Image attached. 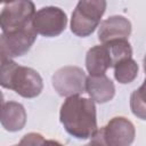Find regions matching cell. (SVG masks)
<instances>
[{
    "label": "cell",
    "instance_id": "obj_1",
    "mask_svg": "<svg viewBox=\"0 0 146 146\" xmlns=\"http://www.w3.org/2000/svg\"><path fill=\"white\" fill-rule=\"evenodd\" d=\"M59 119L65 130L78 139L92 138L98 129L95 100L79 95L65 99L60 107Z\"/></svg>",
    "mask_w": 146,
    "mask_h": 146
},
{
    "label": "cell",
    "instance_id": "obj_2",
    "mask_svg": "<svg viewBox=\"0 0 146 146\" xmlns=\"http://www.w3.org/2000/svg\"><path fill=\"white\" fill-rule=\"evenodd\" d=\"M0 84L24 98L39 96L43 88L42 79L35 70L21 66L13 59H1Z\"/></svg>",
    "mask_w": 146,
    "mask_h": 146
},
{
    "label": "cell",
    "instance_id": "obj_3",
    "mask_svg": "<svg viewBox=\"0 0 146 146\" xmlns=\"http://www.w3.org/2000/svg\"><path fill=\"white\" fill-rule=\"evenodd\" d=\"M106 9V0H79L72 13L71 31L78 36L90 35L100 23Z\"/></svg>",
    "mask_w": 146,
    "mask_h": 146
},
{
    "label": "cell",
    "instance_id": "obj_4",
    "mask_svg": "<svg viewBox=\"0 0 146 146\" xmlns=\"http://www.w3.org/2000/svg\"><path fill=\"white\" fill-rule=\"evenodd\" d=\"M133 139V124L123 116H116L113 117L105 127L97 129L90 143L110 146H127L130 145Z\"/></svg>",
    "mask_w": 146,
    "mask_h": 146
},
{
    "label": "cell",
    "instance_id": "obj_5",
    "mask_svg": "<svg viewBox=\"0 0 146 146\" xmlns=\"http://www.w3.org/2000/svg\"><path fill=\"white\" fill-rule=\"evenodd\" d=\"M36 34L33 24L22 29L2 32L0 39L1 59H11L25 55L34 43Z\"/></svg>",
    "mask_w": 146,
    "mask_h": 146
},
{
    "label": "cell",
    "instance_id": "obj_6",
    "mask_svg": "<svg viewBox=\"0 0 146 146\" xmlns=\"http://www.w3.org/2000/svg\"><path fill=\"white\" fill-rule=\"evenodd\" d=\"M35 7L31 0H15L5 6L0 14L2 32L29 26L33 22Z\"/></svg>",
    "mask_w": 146,
    "mask_h": 146
},
{
    "label": "cell",
    "instance_id": "obj_7",
    "mask_svg": "<svg viewBox=\"0 0 146 146\" xmlns=\"http://www.w3.org/2000/svg\"><path fill=\"white\" fill-rule=\"evenodd\" d=\"M87 76L78 66H65L59 68L52 76V87L59 96L70 97L86 91Z\"/></svg>",
    "mask_w": 146,
    "mask_h": 146
},
{
    "label": "cell",
    "instance_id": "obj_8",
    "mask_svg": "<svg viewBox=\"0 0 146 146\" xmlns=\"http://www.w3.org/2000/svg\"><path fill=\"white\" fill-rule=\"evenodd\" d=\"M33 27L36 33L47 38L59 35L66 27V14L58 7H43L39 9L33 17Z\"/></svg>",
    "mask_w": 146,
    "mask_h": 146
},
{
    "label": "cell",
    "instance_id": "obj_9",
    "mask_svg": "<svg viewBox=\"0 0 146 146\" xmlns=\"http://www.w3.org/2000/svg\"><path fill=\"white\" fill-rule=\"evenodd\" d=\"M131 33V24L123 16H112L103 21L98 27V40L105 43L116 39H128Z\"/></svg>",
    "mask_w": 146,
    "mask_h": 146
},
{
    "label": "cell",
    "instance_id": "obj_10",
    "mask_svg": "<svg viewBox=\"0 0 146 146\" xmlns=\"http://www.w3.org/2000/svg\"><path fill=\"white\" fill-rule=\"evenodd\" d=\"M86 91L89 94L90 98L99 104L110 102L115 94V88L110 78L105 74L90 75L87 78Z\"/></svg>",
    "mask_w": 146,
    "mask_h": 146
},
{
    "label": "cell",
    "instance_id": "obj_11",
    "mask_svg": "<svg viewBox=\"0 0 146 146\" xmlns=\"http://www.w3.org/2000/svg\"><path fill=\"white\" fill-rule=\"evenodd\" d=\"M86 66L90 75H100L113 67L111 55L106 43L90 48L86 56Z\"/></svg>",
    "mask_w": 146,
    "mask_h": 146
},
{
    "label": "cell",
    "instance_id": "obj_12",
    "mask_svg": "<svg viewBox=\"0 0 146 146\" xmlns=\"http://www.w3.org/2000/svg\"><path fill=\"white\" fill-rule=\"evenodd\" d=\"M26 123V112L22 104L16 102L2 103L1 124L7 131H18Z\"/></svg>",
    "mask_w": 146,
    "mask_h": 146
},
{
    "label": "cell",
    "instance_id": "obj_13",
    "mask_svg": "<svg viewBox=\"0 0 146 146\" xmlns=\"http://www.w3.org/2000/svg\"><path fill=\"white\" fill-rule=\"evenodd\" d=\"M138 75V64L130 57L114 66V78L120 83H130Z\"/></svg>",
    "mask_w": 146,
    "mask_h": 146
},
{
    "label": "cell",
    "instance_id": "obj_14",
    "mask_svg": "<svg viewBox=\"0 0 146 146\" xmlns=\"http://www.w3.org/2000/svg\"><path fill=\"white\" fill-rule=\"evenodd\" d=\"M110 55H111V59H112V64L113 67L120 63L123 59L130 58L132 55V49L130 43L128 42L127 39H116V40H111L105 42Z\"/></svg>",
    "mask_w": 146,
    "mask_h": 146
},
{
    "label": "cell",
    "instance_id": "obj_15",
    "mask_svg": "<svg viewBox=\"0 0 146 146\" xmlns=\"http://www.w3.org/2000/svg\"><path fill=\"white\" fill-rule=\"evenodd\" d=\"M130 107L137 117L146 120V78L144 83L130 96Z\"/></svg>",
    "mask_w": 146,
    "mask_h": 146
},
{
    "label": "cell",
    "instance_id": "obj_16",
    "mask_svg": "<svg viewBox=\"0 0 146 146\" xmlns=\"http://www.w3.org/2000/svg\"><path fill=\"white\" fill-rule=\"evenodd\" d=\"M13 1H15V0H1L2 3H10V2H13Z\"/></svg>",
    "mask_w": 146,
    "mask_h": 146
},
{
    "label": "cell",
    "instance_id": "obj_17",
    "mask_svg": "<svg viewBox=\"0 0 146 146\" xmlns=\"http://www.w3.org/2000/svg\"><path fill=\"white\" fill-rule=\"evenodd\" d=\"M144 70H145V72H146V56H145V58H144Z\"/></svg>",
    "mask_w": 146,
    "mask_h": 146
}]
</instances>
